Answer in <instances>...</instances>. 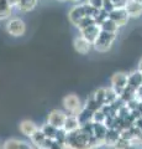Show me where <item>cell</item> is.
Masks as SVG:
<instances>
[{
    "label": "cell",
    "instance_id": "19",
    "mask_svg": "<svg viewBox=\"0 0 142 149\" xmlns=\"http://www.w3.org/2000/svg\"><path fill=\"white\" fill-rule=\"evenodd\" d=\"M105 119H106V114H105V112L102 108L93 112V114H91V123H103L104 124Z\"/></svg>",
    "mask_w": 142,
    "mask_h": 149
},
{
    "label": "cell",
    "instance_id": "4",
    "mask_svg": "<svg viewBox=\"0 0 142 149\" xmlns=\"http://www.w3.org/2000/svg\"><path fill=\"white\" fill-rule=\"evenodd\" d=\"M6 31L9 35H11L14 37H21L26 32V24L19 17L10 19L6 22Z\"/></svg>",
    "mask_w": 142,
    "mask_h": 149
},
{
    "label": "cell",
    "instance_id": "5",
    "mask_svg": "<svg viewBox=\"0 0 142 149\" xmlns=\"http://www.w3.org/2000/svg\"><path fill=\"white\" fill-rule=\"evenodd\" d=\"M62 104L64 107V109L69 114H78L83 108V104L79 100V97L75 95H67L62 101Z\"/></svg>",
    "mask_w": 142,
    "mask_h": 149
},
{
    "label": "cell",
    "instance_id": "6",
    "mask_svg": "<svg viewBox=\"0 0 142 149\" xmlns=\"http://www.w3.org/2000/svg\"><path fill=\"white\" fill-rule=\"evenodd\" d=\"M67 114L63 111L59 109H53L48 113L47 117V123L49 125H52L56 129H63V125H64V120H66Z\"/></svg>",
    "mask_w": 142,
    "mask_h": 149
},
{
    "label": "cell",
    "instance_id": "14",
    "mask_svg": "<svg viewBox=\"0 0 142 149\" xmlns=\"http://www.w3.org/2000/svg\"><path fill=\"white\" fill-rule=\"evenodd\" d=\"M3 149H32V148L25 142L11 138L5 141V143L3 144Z\"/></svg>",
    "mask_w": 142,
    "mask_h": 149
},
{
    "label": "cell",
    "instance_id": "10",
    "mask_svg": "<svg viewBox=\"0 0 142 149\" xmlns=\"http://www.w3.org/2000/svg\"><path fill=\"white\" fill-rule=\"evenodd\" d=\"M80 122L77 114H67L66 120H64V125H63V130L68 134L72 132H75L80 128Z\"/></svg>",
    "mask_w": 142,
    "mask_h": 149
},
{
    "label": "cell",
    "instance_id": "20",
    "mask_svg": "<svg viewBox=\"0 0 142 149\" xmlns=\"http://www.w3.org/2000/svg\"><path fill=\"white\" fill-rule=\"evenodd\" d=\"M94 24H97L94 16H85L78 22V25L75 27H78V30H82V29H85V27H88L90 25H94Z\"/></svg>",
    "mask_w": 142,
    "mask_h": 149
},
{
    "label": "cell",
    "instance_id": "3",
    "mask_svg": "<svg viewBox=\"0 0 142 149\" xmlns=\"http://www.w3.org/2000/svg\"><path fill=\"white\" fill-rule=\"evenodd\" d=\"M127 78H129V73H125V72H116L111 76V80H110L111 88L117 93L119 97L127 88Z\"/></svg>",
    "mask_w": 142,
    "mask_h": 149
},
{
    "label": "cell",
    "instance_id": "2",
    "mask_svg": "<svg viewBox=\"0 0 142 149\" xmlns=\"http://www.w3.org/2000/svg\"><path fill=\"white\" fill-rule=\"evenodd\" d=\"M117 37V32H109V31H100L97 40L93 42V47L98 52H108L111 49L114 41Z\"/></svg>",
    "mask_w": 142,
    "mask_h": 149
},
{
    "label": "cell",
    "instance_id": "17",
    "mask_svg": "<svg viewBox=\"0 0 142 149\" xmlns=\"http://www.w3.org/2000/svg\"><path fill=\"white\" fill-rule=\"evenodd\" d=\"M99 26H100V30H103V31L117 32V30H119V26H117L110 17H108L106 20H104L102 24H99Z\"/></svg>",
    "mask_w": 142,
    "mask_h": 149
},
{
    "label": "cell",
    "instance_id": "24",
    "mask_svg": "<svg viewBox=\"0 0 142 149\" xmlns=\"http://www.w3.org/2000/svg\"><path fill=\"white\" fill-rule=\"evenodd\" d=\"M137 71L142 74V58L140 60V62H139V68H137Z\"/></svg>",
    "mask_w": 142,
    "mask_h": 149
},
{
    "label": "cell",
    "instance_id": "27",
    "mask_svg": "<svg viewBox=\"0 0 142 149\" xmlns=\"http://www.w3.org/2000/svg\"><path fill=\"white\" fill-rule=\"evenodd\" d=\"M71 1H79V0H71Z\"/></svg>",
    "mask_w": 142,
    "mask_h": 149
},
{
    "label": "cell",
    "instance_id": "13",
    "mask_svg": "<svg viewBox=\"0 0 142 149\" xmlns=\"http://www.w3.org/2000/svg\"><path fill=\"white\" fill-rule=\"evenodd\" d=\"M142 85V74L137 71H134L129 73V78H127V87L131 88V90L136 91L137 88Z\"/></svg>",
    "mask_w": 142,
    "mask_h": 149
},
{
    "label": "cell",
    "instance_id": "9",
    "mask_svg": "<svg viewBox=\"0 0 142 149\" xmlns=\"http://www.w3.org/2000/svg\"><path fill=\"white\" fill-rule=\"evenodd\" d=\"M127 13L129 17H140L142 15V4L136 1V0H127L126 5L123 8Z\"/></svg>",
    "mask_w": 142,
    "mask_h": 149
},
{
    "label": "cell",
    "instance_id": "21",
    "mask_svg": "<svg viewBox=\"0 0 142 149\" xmlns=\"http://www.w3.org/2000/svg\"><path fill=\"white\" fill-rule=\"evenodd\" d=\"M93 97L98 101V103L103 107L104 106V100H105V88H99V90H97L93 93Z\"/></svg>",
    "mask_w": 142,
    "mask_h": 149
},
{
    "label": "cell",
    "instance_id": "23",
    "mask_svg": "<svg viewBox=\"0 0 142 149\" xmlns=\"http://www.w3.org/2000/svg\"><path fill=\"white\" fill-rule=\"evenodd\" d=\"M8 3L10 4V5H11L12 8H16L17 3H19V0H8Z\"/></svg>",
    "mask_w": 142,
    "mask_h": 149
},
{
    "label": "cell",
    "instance_id": "15",
    "mask_svg": "<svg viewBox=\"0 0 142 149\" xmlns=\"http://www.w3.org/2000/svg\"><path fill=\"white\" fill-rule=\"evenodd\" d=\"M12 6L8 3V0H0V20H6L11 16Z\"/></svg>",
    "mask_w": 142,
    "mask_h": 149
},
{
    "label": "cell",
    "instance_id": "26",
    "mask_svg": "<svg viewBox=\"0 0 142 149\" xmlns=\"http://www.w3.org/2000/svg\"><path fill=\"white\" fill-rule=\"evenodd\" d=\"M58 1H62L63 3V1H67V0H58Z\"/></svg>",
    "mask_w": 142,
    "mask_h": 149
},
{
    "label": "cell",
    "instance_id": "12",
    "mask_svg": "<svg viewBox=\"0 0 142 149\" xmlns=\"http://www.w3.org/2000/svg\"><path fill=\"white\" fill-rule=\"evenodd\" d=\"M19 129L21 134H24L25 137H29L31 138L35 134V132L38 129V127L36 125L35 122H32V120H29V119H25L22 120V122H20L19 124Z\"/></svg>",
    "mask_w": 142,
    "mask_h": 149
},
{
    "label": "cell",
    "instance_id": "7",
    "mask_svg": "<svg viewBox=\"0 0 142 149\" xmlns=\"http://www.w3.org/2000/svg\"><path fill=\"white\" fill-rule=\"evenodd\" d=\"M109 17L111 19V20L115 22L119 27L126 25L127 21H129V19H130L129 15H127L126 10L123 8H121V9H114V10H111L109 13Z\"/></svg>",
    "mask_w": 142,
    "mask_h": 149
},
{
    "label": "cell",
    "instance_id": "1",
    "mask_svg": "<svg viewBox=\"0 0 142 149\" xmlns=\"http://www.w3.org/2000/svg\"><path fill=\"white\" fill-rule=\"evenodd\" d=\"M98 10L99 9L89 5L88 3L78 4V5L73 6L69 10V13H68V20H69V22L72 25L77 26L78 22H79L83 17H85V16H95L98 14Z\"/></svg>",
    "mask_w": 142,
    "mask_h": 149
},
{
    "label": "cell",
    "instance_id": "18",
    "mask_svg": "<svg viewBox=\"0 0 142 149\" xmlns=\"http://www.w3.org/2000/svg\"><path fill=\"white\" fill-rule=\"evenodd\" d=\"M40 129L43 132V134L46 136V138L52 139V141H54V139H56V137H57V132L59 130V129H56L54 127H52V125H49L48 123H47V124H45L43 127H41Z\"/></svg>",
    "mask_w": 142,
    "mask_h": 149
},
{
    "label": "cell",
    "instance_id": "8",
    "mask_svg": "<svg viewBox=\"0 0 142 149\" xmlns=\"http://www.w3.org/2000/svg\"><path fill=\"white\" fill-rule=\"evenodd\" d=\"M79 31H80V36H83L85 40H88L89 42L93 45V42L97 40V37L99 36L102 30H100V26L98 24H94V25L85 27V29H82Z\"/></svg>",
    "mask_w": 142,
    "mask_h": 149
},
{
    "label": "cell",
    "instance_id": "25",
    "mask_svg": "<svg viewBox=\"0 0 142 149\" xmlns=\"http://www.w3.org/2000/svg\"><path fill=\"white\" fill-rule=\"evenodd\" d=\"M136 1H139V3H141V4H142V0H136Z\"/></svg>",
    "mask_w": 142,
    "mask_h": 149
},
{
    "label": "cell",
    "instance_id": "22",
    "mask_svg": "<svg viewBox=\"0 0 142 149\" xmlns=\"http://www.w3.org/2000/svg\"><path fill=\"white\" fill-rule=\"evenodd\" d=\"M103 1L104 0H86V3H88L89 5L97 8V9H102L103 8Z\"/></svg>",
    "mask_w": 142,
    "mask_h": 149
},
{
    "label": "cell",
    "instance_id": "16",
    "mask_svg": "<svg viewBox=\"0 0 142 149\" xmlns=\"http://www.w3.org/2000/svg\"><path fill=\"white\" fill-rule=\"evenodd\" d=\"M36 4H37V0H19L16 8L22 13H29L36 8Z\"/></svg>",
    "mask_w": 142,
    "mask_h": 149
},
{
    "label": "cell",
    "instance_id": "11",
    "mask_svg": "<svg viewBox=\"0 0 142 149\" xmlns=\"http://www.w3.org/2000/svg\"><path fill=\"white\" fill-rule=\"evenodd\" d=\"M73 46H74V50L80 55H86L93 47V45L88 40H85L83 36H77L73 41Z\"/></svg>",
    "mask_w": 142,
    "mask_h": 149
}]
</instances>
